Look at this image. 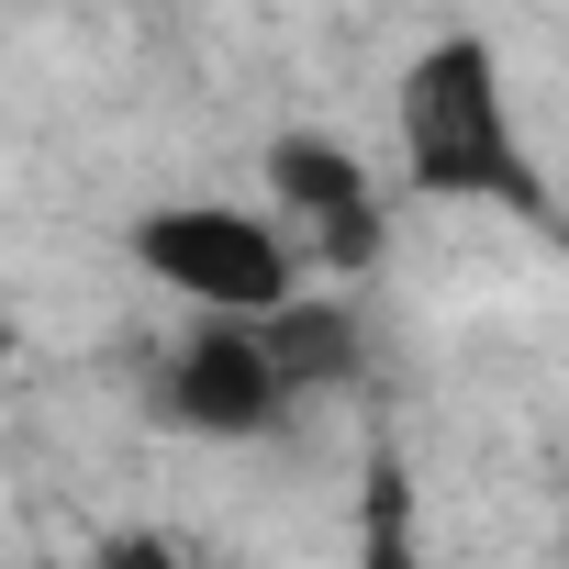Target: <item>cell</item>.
Masks as SVG:
<instances>
[{"mask_svg":"<svg viewBox=\"0 0 569 569\" xmlns=\"http://www.w3.org/2000/svg\"><path fill=\"white\" fill-rule=\"evenodd\" d=\"M402 168H413L425 201H491L513 223H547L558 212V190L525 157V123L502 101V57L480 34H436L402 68Z\"/></svg>","mask_w":569,"mask_h":569,"instance_id":"obj_1","label":"cell"},{"mask_svg":"<svg viewBox=\"0 0 569 569\" xmlns=\"http://www.w3.org/2000/svg\"><path fill=\"white\" fill-rule=\"evenodd\" d=\"M134 268L157 279V291H179L190 313H268L302 291V246L291 223H257L234 201H168V212H134Z\"/></svg>","mask_w":569,"mask_h":569,"instance_id":"obj_2","label":"cell"},{"mask_svg":"<svg viewBox=\"0 0 569 569\" xmlns=\"http://www.w3.org/2000/svg\"><path fill=\"white\" fill-rule=\"evenodd\" d=\"M279 413H291V391H279V369H268L246 313H201V336H179L168 369H157V425H179V436L257 447Z\"/></svg>","mask_w":569,"mask_h":569,"instance_id":"obj_3","label":"cell"},{"mask_svg":"<svg viewBox=\"0 0 569 569\" xmlns=\"http://www.w3.org/2000/svg\"><path fill=\"white\" fill-rule=\"evenodd\" d=\"M257 347H268V369H279V391H347L358 369H369V347H358V313L347 302H313V291H291V302H268L257 313Z\"/></svg>","mask_w":569,"mask_h":569,"instance_id":"obj_4","label":"cell"},{"mask_svg":"<svg viewBox=\"0 0 569 569\" xmlns=\"http://www.w3.org/2000/svg\"><path fill=\"white\" fill-rule=\"evenodd\" d=\"M268 190H279V223H325V212H347V201H369V168L336 146V134H268Z\"/></svg>","mask_w":569,"mask_h":569,"instance_id":"obj_5","label":"cell"},{"mask_svg":"<svg viewBox=\"0 0 569 569\" xmlns=\"http://www.w3.org/2000/svg\"><path fill=\"white\" fill-rule=\"evenodd\" d=\"M358 569H425V536H413V469L380 447L369 480H358Z\"/></svg>","mask_w":569,"mask_h":569,"instance_id":"obj_6","label":"cell"},{"mask_svg":"<svg viewBox=\"0 0 569 569\" xmlns=\"http://www.w3.org/2000/svg\"><path fill=\"white\" fill-rule=\"evenodd\" d=\"M291 246H302V257H325V268H369V257H380V201H347V212L302 223Z\"/></svg>","mask_w":569,"mask_h":569,"instance_id":"obj_7","label":"cell"},{"mask_svg":"<svg viewBox=\"0 0 569 569\" xmlns=\"http://www.w3.org/2000/svg\"><path fill=\"white\" fill-rule=\"evenodd\" d=\"M90 569H190V558H179L157 525H123V536H101V547H90Z\"/></svg>","mask_w":569,"mask_h":569,"instance_id":"obj_8","label":"cell"}]
</instances>
